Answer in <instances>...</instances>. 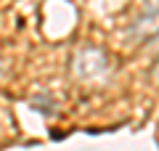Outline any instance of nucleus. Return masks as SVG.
I'll use <instances>...</instances> for the list:
<instances>
[{
	"label": "nucleus",
	"instance_id": "nucleus-2",
	"mask_svg": "<svg viewBox=\"0 0 159 151\" xmlns=\"http://www.w3.org/2000/svg\"><path fill=\"white\" fill-rule=\"evenodd\" d=\"M133 34L138 40L159 34V0H141V11L133 21Z\"/></svg>",
	"mask_w": 159,
	"mask_h": 151
},
{
	"label": "nucleus",
	"instance_id": "nucleus-1",
	"mask_svg": "<svg viewBox=\"0 0 159 151\" xmlns=\"http://www.w3.org/2000/svg\"><path fill=\"white\" fill-rule=\"evenodd\" d=\"M72 66H74V74H77L80 80H98V77H103L106 69H109V56L101 48L88 45V48H80L77 53H74Z\"/></svg>",
	"mask_w": 159,
	"mask_h": 151
},
{
	"label": "nucleus",
	"instance_id": "nucleus-3",
	"mask_svg": "<svg viewBox=\"0 0 159 151\" xmlns=\"http://www.w3.org/2000/svg\"><path fill=\"white\" fill-rule=\"evenodd\" d=\"M154 80L159 82V61H157V66H154Z\"/></svg>",
	"mask_w": 159,
	"mask_h": 151
}]
</instances>
